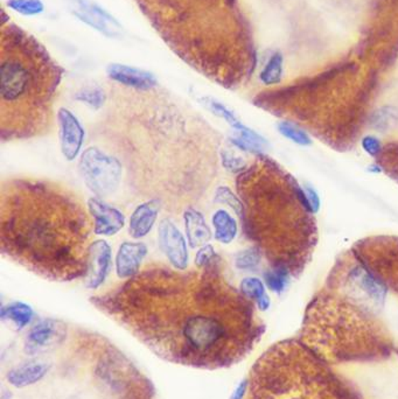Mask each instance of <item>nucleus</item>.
<instances>
[{
    "instance_id": "f257e3e1",
    "label": "nucleus",
    "mask_w": 398,
    "mask_h": 399,
    "mask_svg": "<svg viewBox=\"0 0 398 399\" xmlns=\"http://www.w3.org/2000/svg\"><path fill=\"white\" fill-rule=\"evenodd\" d=\"M246 299L228 283L216 254L193 270L151 263L90 301L162 360L216 370L253 347Z\"/></svg>"
},
{
    "instance_id": "f03ea898",
    "label": "nucleus",
    "mask_w": 398,
    "mask_h": 399,
    "mask_svg": "<svg viewBox=\"0 0 398 399\" xmlns=\"http://www.w3.org/2000/svg\"><path fill=\"white\" fill-rule=\"evenodd\" d=\"M90 140L122 162L130 193L184 213L207 197L220 171L222 137L197 110L158 87H115Z\"/></svg>"
},
{
    "instance_id": "7ed1b4c3",
    "label": "nucleus",
    "mask_w": 398,
    "mask_h": 399,
    "mask_svg": "<svg viewBox=\"0 0 398 399\" xmlns=\"http://www.w3.org/2000/svg\"><path fill=\"white\" fill-rule=\"evenodd\" d=\"M81 197L65 185L14 177L0 185V249L45 279L87 277L94 224Z\"/></svg>"
},
{
    "instance_id": "20e7f679",
    "label": "nucleus",
    "mask_w": 398,
    "mask_h": 399,
    "mask_svg": "<svg viewBox=\"0 0 398 399\" xmlns=\"http://www.w3.org/2000/svg\"><path fill=\"white\" fill-rule=\"evenodd\" d=\"M62 71L32 36L3 28L0 63L1 142L40 138L52 131Z\"/></svg>"
},
{
    "instance_id": "39448f33",
    "label": "nucleus",
    "mask_w": 398,
    "mask_h": 399,
    "mask_svg": "<svg viewBox=\"0 0 398 399\" xmlns=\"http://www.w3.org/2000/svg\"><path fill=\"white\" fill-rule=\"evenodd\" d=\"M78 172L94 197L105 199L120 190L124 179L123 165L114 155L98 145H90L78 159Z\"/></svg>"
},
{
    "instance_id": "423d86ee",
    "label": "nucleus",
    "mask_w": 398,
    "mask_h": 399,
    "mask_svg": "<svg viewBox=\"0 0 398 399\" xmlns=\"http://www.w3.org/2000/svg\"><path fill=\"white\" fill-rule=\"evenodd\" d=\"M158 244L171 266L187 270L189 265L187 241L171 219H162L158 224Z\"/></svg>"
},
{
    "instance_id": "0eeeda50",
    "label": "nucleus",
    "mask_w": 398,
    "mask_h": 399,
    "mask_svg": "<svg viewBox=\"0 0 398 399\" xmlns=\"http://www.w3.org/2000/svg\"><path fill=\"white\" fill-rule=\"evenodd\" d=\"M61 153L66 160L74 161L82 153L85 133L81 122L70 110L60 108L56 115Z\"/></svg>"
},
{
    "instance_id": "6e6552de",
    "label": "nucleus",
    "mask_w": 398,
    "mask_h": 399,
    "mask_svg": "<svg viewBox=\"0 0 398 399\" xmlns=\"http://www.w3.org/2000/svg\"><path fill=\"white\" fill-rule=\"evenodd\" d=\"M112 270V250L105 239L93 241L89 250L87 277L85 285L89 290H98Z\"/></svg>"
},
{
    "instance_id": "1a4fd4ad",
    "label": "nucleus",
    "mask_w": 398,
    "mask_h": 399,
    "mask_svg": "<svg viewBox=\"0 0 398 399\" xmlns=\"http://www.w3.org/2000/svg\"><path fill=\"white\" fill-rule=\"evenodd\" d=\"M88 209L94 221L95 235L107 237L117 235L127 223L125 216L120 209L100 197H90L88 201Z\"/></svg>"
},
{
    "instance_id": "9d476101",
    "label": "nucleus",
    "mask_w": 398,
    "mask_h": 399,
    "mask_svg": "<svg viewBox=\"0 0 398 399\" xmlns=\"http://www.w3.org/2000/svg\"><path fill=\"white\" fill-rule=\"evenodd\" d=\"M107 75L120 87L135 90H151L159 86L158 80L152 73L122 63H110L108 66Z\"/></svg>"
},
{
    "instance_id": "9b49d317",
    "label": "nucleus",
    "mask_w": 398,
    "mask_h": 399,
    "mask_svg": "<svg viewBox=\"0 0 398 399\" xmlns=\"http://www.w3.org/2000/svg\"><path fill=\"white\" fill-rule=\"evenodd\" d=\"M67 326L58 320L45 319L38 322L29 331L26 338L27 353L36 354L66 338Z\"/></svg>"
},
{
    "instance_id": "f8f14e48",
    "label": "nucleus",
    "mask_w": 398,
    "mask_h": 399,
    "mask_svg": "<svg viewBox=\"0 0 398 399\" xmlns=\"http://www.w3.org/2000/svg\"><path fill=\"white\" fill-rule=\"evenodd\" d=\"M73 12L78 19L93 28L98 29L107 36H116L120 34V25L114 16L100 9L96 4L89 0H76L73 6Z\"/></svg>"
},
{
    "instance_id": "ddd939ff",
    "label": "nucleus",
    "mask_w": 398,
    "mask_h": 399,
    "mask_svg": "<svg viewBox=\"0 0 398 399\" xmlns=\"http://www.w3.org/2000/svg\"><path fill=\"white\" fill-rule=\"evenodd\" d=\"M147 254V247L142 242H123L116 254V274L120 279L135 277L142 270V261Z\"/></svg>"
},
{
    "instance_id": "4468645a",
    "label": "nucleus",
    "mask_w": 398,
    "mask_h": 399,
    "mask_svg": "<svg viewBox=\"0 0 398 399\" xmlns=\"http://www.w3.org/2000/svg\"><path fill=\"white\" fill-rule=\"evenodd\" d=\"M162 209V204L156 200H149L138 204L130 216L129 235L133 239H144L149 235Z\"/></svg>"
},
{
    "instance_id": "2eb2a0df",
    "label": "nucleus",
    "mask_w": 398,
    "mask_h": 399,
    "mask_svg": "<svg viewBox=\"0 0 398 399\" xmlns=\"http://www.w3.org/2000/svg\"><path fill=\"white\" fill-rule=\"evenodd\" d=\"M186 237L191 248H201L211 242L213 234L200 210L191 207L184 212Z\"/></svg>"
},
{
    "instance_id": "dca6fc26",
    "label": "nucleus",
    "mask_w": 398,
    "mask_h": 399,
    "mask_svg": "<svg viewBox=\"0 0 398 399\" xmlns=\"http://www.w3.org/2000/svg\"><path fill=\"white\" fill-rule=\"evenodd\" d=\"M213 223L214 237L221 244H230L236 239L239 227L236 219L226 209H217L211 217Z\"/></svg>"
},
{
    "instance_id": "f3484780",
    "label": "nucleus",
    "mask_w": 398,
    "mask_h": 399,
    "mask_svg": "<svg viewBox=\"0 0 398 399\" xmlns=\"http://www.w3.org/2000/svg\"><path fill=\"white\" fill-rule=\"evenodd\" d=\"M48 367L43 363L23 364L21 367L16 368L7 375V378L12 385L16 388H23L29 384L36 383L45 376Z\"/></svg>"
},
{
    "instance_id": "a211bd4d",
    "label": "nucleus",
    "mask_w": 398,
    "mask_h": 399,
    "mask_svg": "<svg viewBox=\"0 0 398 399\" xmlns=\"http://www.w3.org/2000/svg\"><path fill=\"white\" fill-rule=\"evenodd\" d=\"M352 274L357 286L366 293L370 299L374 300L376 304H382L384 301L387 289L377 278L363 269H356Z\"/></svg>"
},
{
    "instance_id": "6ab92c4d",
    "label": "nucleus",
    "mask_w": 398,
    "mask_h": 399,
    "mask_svg": "<svg viewBox=\"0 0 398 399\" xmlns=\"http://www.w3.org/2000/svg\"><path fill=\"white\" fill-rule=\"evenodd\" d=\"M0 316L3 320H10L16 326V329H23L32 321L34 313L27 304L14 301L6 306L1 307Z\"/></svg>"
},
{
    "instance_id": "aec40b11",
    "label": "nucleus",
    "mask_w": 398,
    "mask_h": 399,
    "mask_svg": "<svg viewBox=\"0 0 398 399\" xmlns=\"http://www.w3.org/2000/svg\"><path fill=\"white\" fill-rule=\"evenodd\" d=\"M240 291L248 299L255 300L261 311L269 309L270 298L266 294L262 280L256 277H246L241 281Z\"/></svg>"
},
{
    "instance_id": "412c9836",
    "label": "nucleus",
    "mask_w": 398,
    "mask_h": 399,
    "mask_svg": "<svg viewBox=\"0 0 398 399\" xmlns=\"http://www.w3.org/2000/svg\"><path fill=\"white\" fill-rule=\"evenodd\" d=\"M74 100L85 104L93 111H100L108 102V93L98 86H88L76 91Z\"/></svg>"
},
{
    "instance_id": "4be33fe9",
    "label": "nucleus",
    "mask_w": 398,
    "mask_h": 399,
    "mask_svg": "<svg viewBox=\"0 0 398 399\" xmlns=\"http://www.w3.org/2000/svg\"><path fill=\"white\" fill-rule=\"evenodd\" d=\"M200 102L204 104V107L207 108L211 113H213L214 115L224 118L231 128L236 130V133H241V131H244V130L248 129V128L243 125L241 120L234 115L231 110L228 109L224 104L221 103L219 100H214L211 97H202Z\"/></svg>"
},
{
    "instance_id": "5701e85b",
    "label": "nucleus",
    "mask_w": 398,
    "mask_h": 399,
    "mask_svg": "<svg viewBox=\"0 0 398 399\" xmlns=\"http://www.w3.org/2000/svg\"><path fill=\"white\" fill-rule=\"evenodd\" d=\"M283 76V55L275 53L266 62V67L259 74V78L266 86H272L281 82Z\"/></svg>"
},
{
    "instance_id": "b1692460",
    "label": "nucleus",
    "mask_w": 398,
    "mask_h": 399,
    "mask_svg": "<svg viewBox=\"0 0 398 399\" xmlns=\"http://www.w3.org/2000/svg\"><path fill=\"white\" fill-rule=\"evenodd\" d=\"M262 261V252L257 247L243 249L235 256V266L241 271H253Z\"/></svg>"
},
{
    "instance_id": "393cba45",
    "label": "nucleus",
    "mask_w": 398,
    "mask_h": 399,
    "mask_svg": "<svg viewBox=\"0 0 398 399\" xmlns=\"http://www.w3.org/2000/svg\"><path fill=\"white\" fill-rule=\"evenodd\" d=\"M214 203L229 207L230 209H233L237 215L242 217L243 210H244L242 200L237 197L236 194L234 193L229 187H217L215 190V194H214Z\"/></svg>"
},
{
    "instance_id": "a878e982",
    "label": "nucleus",
    "mask_w": 398,
    "mask_h": 399,
    "mask_svg": "<svg viewBox=\"0 0 398 399\" xmlns=\"http://www.w3.org/2000/svg\"><path fill=\"white\" fill-rule=\"evenodd\" d=\"M372 128L379 133H385L397 123V113L390 107H383L376 110L370 118Z\"/></svg>"
},
{
    "instance_id": "bb28decb",
    "label": "nucleus",
    "mask_w": 398,
    "mask_h": 399,
    "mask_svg": "<svg viewBox=\"0 0 398 399\" xmlns=\"http://www.w3.org/2000/svg\"><path fill=\"white\" fill-rule=\"evenodd\" d=\"M7 6L21 16H32L43 14L45 4L41 0H7Z\"/></svg>"
},
{
    "instance_id": "cd10ccee",
    "label": "nucleus",
    "mask_w": 398,
    "mask_h": 399,
    "mask_svg": "<svg viewBox=\"0 0 398 399\" xmlns=\"http://www.w3.org/2000/svg\"><path fill=\"white\" fill-rule=\"evenodd\" d=\"M278 131L285 138L290 139L291 142L301 146H310L312 140L308 133L299 129L298 126L293 125L291 123L282 122L278 124Z\"/></svg>"
},
{
    "instance_id": "c85d7f7f",
    "label": "nucleus",
    "mask_w": 398,
    "mask_h": 399,
    "mask_svg": "<svg viewBox=\"0 0 398 399\" xmlns=\"http://www.w3.org/2000/svg\"><path fill=\"white\" fill-rule=\"evenodd\" d=\"M264 279H266V286L269 287L270 290L281 293L285 290V286L288 284V274L282 267H273L266 272Z\"/></svg>"
},
{
    "instance_id": "c756f323",
    "label": "nucleus",
    "mask_w": 398,
    "mask_h": 399,
    "mask_svg": "<svg viewBox=\"0 0 398 399\" xmlns=\"http://www.w3.org/2000/svg\"><path fill=\"white\" fill-rule=\"evenodd\" d=\"M221 164L231 173H243L246 170V162L240 155H236L229 150H221Z\"/></svg>"
},
{
    "instance_id": "7c9ffc66",
    "label": "nucleus",
    "mask_w": 398,
    "mask_h": 399,
    "mask_svg": "<svg viewBox=\"0 0 398 399\" xmlns=\"http://www.w3.org/2000/svg\"><path fill=\"white\" fill-rule=\"evenodd\" d=\"M216 252L213 248V245L208 244L204 245L199 248L198 252L195 254L194 264L195 267L201 269V267L206 266L209 264L214 258L216 257Z\"/></svg>"
},
{
    "instance_id": "2f4dec72",
    "label": "nucleus",
    "mask_w": 398,
    "mask_h": 399,
    "mask_svg": "<svg viewBox=\"0 0 398 399\" xmlns=\"http://www.w3.org/2000/svg\"><path fill=\"white\" fill-rule=\"evenodd\" d=\"M303 197L306 201V206H308V209L313 213H317L320 208V199H319V195L314 190V188H312L311 186H305L304 190H303Z\"/></svg>"
},
{
    "instance_id": "473e14b6",
    "label": "nucleus",
    "mask_w": 398,
    "mask_h": 399,
    "mask_svg": "<svg viewBox=\"0 0 398 399\" xmlns=\"http://www.w3.org/2000/svg\"><path fill=\"white\" fill-rule=\"evenodd\" d=\"M362 148L370 155H377L381 151V142L372 135H367L362 139Z\"/></svg>"
},
{
    "instance_id": "72a5a7b5",
    "label": "nucleus",
    "mask_w": 398,
    "mask_h": 399,
    "mask_svg": "<svg viewBox=\"0 0 398 399\" xmlns=\"http://www.w3.org/2000/svg\"><path fill=\"white\" fill-rule=\"evenodd\" d=\"M246 386H248V382H242L240 385L237 386V389L234 391L233 397L231 399H243L244 393H246Z\"/></svg>"
}]
</instances>
